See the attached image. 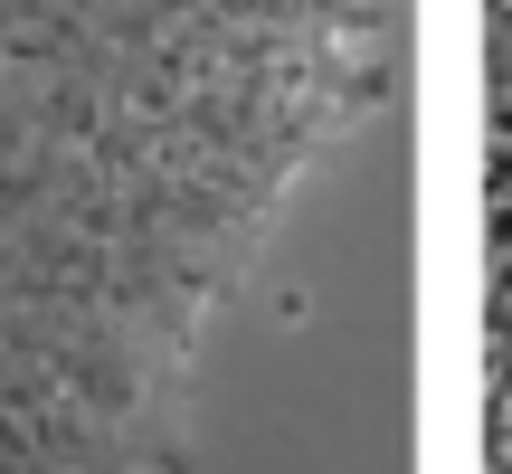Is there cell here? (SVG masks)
Segmentation results:
<instances>
[{"mask_svg":"<svg viewBox=\"0 0 512 474\" xmlns=\"http://www.w3.org/2000/svg\"><path fill=\"white\" fill-rule=\"evenodd\" d=\"M437 0H0V474H200L418 237ZM408 256V247H399Z\"/></svg>","mask_w":512,"mask_h":474,"instance_id":"cell-1","label":"cell"}]
</instances>
